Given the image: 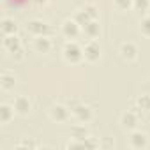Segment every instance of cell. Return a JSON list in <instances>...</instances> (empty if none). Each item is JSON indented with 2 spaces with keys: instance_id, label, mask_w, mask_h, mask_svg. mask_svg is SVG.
<instances>
[{
  "instance_id": "cell-1",
  "label": "cell",
  "mask_w": 150,
  "mask_h": 150,
  "mask_svg": "<svg viewBox=\"0 0 150 150\" xmlns=\"http://www.w3.org/2000/svg\"><path fill=\"white\" fill-rule=\"evenodd\" d=\"M62 57L67 64H80L83 58V48L78 44V42H74V41H67L62 48Z\"/></svg>"
},
{
  "instance_id": "cell-2",
  "label": "cell",
  "mask_w": 150,
  "mask_h": 150,
  "mask_svg": "<svg viewBox=\"0 0 150 150\" xmlns=\"http://www.w3.org/2000/svg\"><path fill=\"white\" fill-rule=\"evenodd\" d=\"M81 25L74 20V18H69V20H65L64 23H62V35L65 37V39H69V41H72V39H76L80 34H81Z\"/></svg>"
},
{
  "instance_id": "cell-3",
  "label": "cell",
  "mask_w": 150,
  "mask_h": 150,
  "mask_svg": "<svg viewBox=\"0 0 150 150\" xmlns=\"http://www.w3.org/2000/svg\"><path fill=\"white\" fill-rule=\"evenodd\" d=\"M71 113H72L74 118H76L78 122H81V124H87V122H90V120L94 118V111H92V108L87 106V104H83V103H78L76 106L71 110Z\"/></svg>"
},
{
  "instance_id": "cell-4",
  "label": "cell",
  "mask_w": 150,
  "mask_h": 150,
  "mask_svg": "<svg viewBox=\"0 0 150 150\" xmlns=\"http://www.w3.org/2000/svg\"><path fill=\"white\" fill-rule=\"evenodd\" d=\"M27 32L32 34L34 37H39V35H48L51 32V27L42 21V20H30L27 23Z\"/></svg>"
},
{
  "instance_id": "cell-5",
  "label": "cell",
  "mask_w": 150,
  "mask_h": 150,
  "mask_svg": "<svg viewBox=\"0 0 150 150\" xmlns=\"http://www.w3.org/2000/svg\"><path fill=\"white\" fill-rule=\"evenodd\" d=\"M50 118L53 120V122H57V124H62V122H65L67 118H69V115H71V110H69V106L67 104H53L51 108H50Z\"/></svg>"
},
{
  "instance_id": "cell-6",
  "label": "cell",
  "mask_w": 150,
  "mask_h": 150,
  "mask_svg": "<svg viewBox=\"0 0 150 150\" xmlns=\"http://www.w3.org/2000/svg\"><path fill=\"white\" fill-rule=\"evenodd\" d=\"M83 58L87 62H90V64H94V62H97L101 58V46L94 39L85 44V48H83Z\"/></svg>"
},
{
  "instance_id": "cell-7",
  "label": "cell",
  "mask_w": 150,
  "mask_h": 150,
  "mask_svg": "<svg viewBox=\"0 0 150 150\" xmlns=\"http://www.w3.org/2000/svg\"><path fill=\"white\" fill-rule=\"evenodd\" d=\"M118 53H120V57H122L125 62H134V60L138 58V46H136L134 42H131V41H125V42L120 44Z\"/></svg>"
},
{
  "instance_id": "cell-8",
  "label": "cell",
  "mask_w": 150,
  "mask_h": 150,
  "mask_svg": "<svg viewBox=\"0 0 150 150\" xmlns=\"http://www.w3.org/2000/svg\"><path fill=\"white\" fill-rule=\"evenodd\" d=\"M2 48L7 51V53H14V51H18L20 48H23V44H21V39L18 37V34H13V35H4V39H2Z\"/></svg>"
},
{
  "instance_id": "cell-9",
  "label": "cell",
  "mask_w": 150,
  "mask_h": 150,
  "mask_svg": "<svg viewBox=\"0 0 150 150\" xmlns=\"http://www.w3.org/2000/svg\"><path fill=\"white\" fill-rule=\"evenodd\" d=\"M13 106H14V110H16L18 115H28L30 110H32V103H30V99H28L27 96H18V97H14Z\"/></svg>"
},
{
  "instance_id": "cell-10",
  "label": "cell",
  "mask_w": 150,
  "mask_h": 150,
  "mask_svg": "<svg viewBox=\"0 0 150 150\" xmlns=\"http://www.w3.org/2000/svg\"><path fill=\"white\" fill-rule=\"evenodd\" d=\"M120 124H122V127L124 129H136V125H138V117H136V113L132 111V110H125L122 115H120Z\"/></svg>"
},
{
  "instance_id": "cell-11",
  "label": "cell",
  "mask_w": 150,
  "mask_h": 150,
  "mask_svg": "<svg viewBox=\"0 0 150 150\" xmlns=\"http://www.w3.org/2000/svg\"><path fill=\"white\" fill-rule=\"evenodd\" d=\"M14 85H16V78H14V74H13V72L4 71L2 74H0V88H2L4 92L13 90Z\"/></svg>"
},
{
  "instance_id": "cell-12",
  "label": "cell",
  "mask_w": 150,
  "mask_h": 150,
  "mask_svg": "<svg viewBox=\"0 0 150 150\" xmlns=\"http://www.w3.org/2000/svg\"><path fill=\"white\" fill-rule=\"evenodd\" d=\"M32 46H34V50L37 53H48L51 50V39L48 35H39V37L34 39V44Z\"/></svg>"
},
{
  "instance_id": "cell-13",
  "label": "cell",
  "mask_w": 150,
  "mask_h": 150,
  "mask_svg": "<svg viewBox=\"0 0 150 150\" xmlns=\"http://www.w3.org/2000/svg\"><path fill=\"white\" fill-rule=\"evenodd\" d=\"M148 145V136L141 131H132L131 132V146L132 148H145Z\"/></svg>"
},
{
  "instance_id": "cell-14",
  "label": "cell",
  "mask_w": 150,
  "mask_h": 150,
  "mask_svg": "<svg viewBox=\"0 0 150 150\" xmlns=\"http://www.w3.org/2000/svg\"><path fill=\"white\" fill-rule=\"evenodd\" d=\"M83 32H85L87 37H90V39H97V37L101 35V23H99L97 20H90V21L83 27Z\"/></svg>"
},
{
  "instance_id": "cell-15",
  "label": "cell",
  "mask_w": 150,
  "mask_h": 150,
  "mask_svg": "<svg viewBox=\"0 0 150 150\" xmlns=\"http://www.w3.org/2000/svg\"><path fill=\"white\" fill-rule=\"evenodd\" d=\"M0 30H2V35L18 34V23H16L13 18H4L2 23H0Z\"/></svg>"
},
{
  "instance_id": "cell-16",
  "label": "cell",
  "mask_w": 150,
  "mask_h": 150,
  "mask_svg": "<svg viewBox=\"0 0 150 150\" xmlns=\"http://www.w3.org/2000/svg\"><path fill=\"white\" fill-rule=\"evenodd\" d=\"M14 113H16L14 106L4 103L2 106H0V122H2V124H9V122L14 118Z\"/></svg>"
},
{
  "instance_id": "cell-17",
  "label": "cell",
  "mask_w": 150,
  "mask_h": 150,
  "mask_svg": "<svg viewBox=\"0 0 150 150\" xmlns=\"http://www.w3.org/2000/svg\"><path fill=\"white\" fill-rule=\"evenodd\" d=\"M90 132H88V129L85 127V124H81V125H72V129H71V136L72 138H76V139H83V138H87Z\"/></svg>"
},
{
  "instance_id": "cell-18",
  "label": "cell",
  "mask_w": 150,
  "mask_h": 150,
  "mask_svg": "<svg viewBox=\"0 0 150 150\" xmlns=\"http://www.w3.org/2000/svg\"><path fill=\"white\" fill-rule=\"evenodd\" d=\"M136 106L143 111H150V94H141L136 97Z\"/></svg>"
},
{
  "instance_id": "cell-19",
  "label": "cell",
  "mask_w": 150,
  "mask_h": 150,
  "mask_svg": "<svg viewBox=\"0 0 150 150\" xmlns=\"http://www.w3.org/2000/svg\"><path fill=\"white\" fill-rule=\"evenodd\" d=\"M113 7L117 11H129L134 9V2L132 0H113Z\"/></svg>"
},
{
  "instance_id": "cell-20",
  "label": "cell",
  "mask_w": 150,
  "mask_h": 150,
  "mask_svg": "<svg viewBox=\"0 0 150 150\" xmlns=\"http://www.w3.org/2000/svg\"><path fill=\"white\" fill-rule=\"evenodd\" d=\"M74 20H76V21L81 25V28H83V27H85L92 18H90V16H88V13L81 7V9H78V11H76V14H74Z\"/></svg>"
},
{
  "instance_id": "cell-21",
  "label": "cell",
  "mask_w": 150,
  "mask_h": 150,
  "mask_svg": "<svg viewBox=\"0 0 150 150\" xmlns=\"http://www.w3.org/2000/svg\"><path fill=\"white\" fill-rule=\"evenodd\" d=\"M139 32L145 37H150V16H143L139 20Z\"/></svg>"
},
{
  "instance_id": "cell-22",
  "label": "cell",
  "mask_w": 150,
  "mask_h": 150,
  "mask_svg": "<svg viewBox=\"0 0 150 150\" xmlns=\"http://www.w3.org/2000/svg\"><path fill=\"white\" fill-rule=\"evenodd\" d=\"M81 146L83 148H97L99 146V139H96L94 136H87V138H83L81 139Z\"/></svg>"
},
{
  "instance_id": "cell-23",
  "label": "cell",
  "mask_w": 150,
  "mask_h": 150,
  "mask_svg": "<svg viewBox=\"0 0 150 150\" xmlns=\"http://www.w3.org/2000/svg\"><path fill=\"white\" fill-rule=\"evenodd\" d=\"M132 2H134V9L139 13H145L150 7V0H132Z\"/></svg>"
},
{
  "instance_id": "cell-24",
  "label": "cell",
  "mask_w": 150,
  "mask_h": 150,
  "mask_svg": "<svg viewBox=\"0 0 150 150\" xmlns=\"http://www.w3.org/2000/svg\"><path fill=\"white\" fill-rule=\"evenodd\" d=\"M37 146V141H34V139H21L18 145H16V148H35Z\"/></svg>"
},
{
  "instance_id": "cell-25",
  "label": "cell",
  "mask_w": 150,
  "mask_h": 150,
  "mask_svg": "<svg viewBox=\"0 0 150 150\" xmlns=\"http://www.w3.org/2000/svg\"><path fill=\"white\" fill-rule=\"evenodd\" d=\"M87 13H88V16L92 18V20H97V16H99V11H97V7L94 6V4H87L85 7H83Z\"/></svg>"
},
{
  "instance_id": "cell-26",
  "label": "cell",
  "mask_w": 150,
  "mask_h": 150,
  "mask_svg": "<svg viewBox=\"0 0 150 150\" xmlns=\"http://www.w3.org/2000/svg\"><path fill=\"white\" fill-rule=\"evenodd\" d=\"M6 2H7L9 6H13V7H23V6L30 4L32 0H6Z\"/></svg>"
},
{
  "instance_id": "cell-27",
  "label": "cell",
  "mask_w": 150,
  "mask_h": 150,
  "mask_svg": "<svg viewBox=\"0 0 150 150\" xmlns=\"http://www.w3.org/2000/svg\"><path fill=\"white\" fill-rule=\"evenodd\" d=\"M11 57L14 58V62H21V60L25 58V50H23V48H20V50H18V51H14Z\"/></svg>"
},
{
  "instance_id": "cell-28",
  "label": "cell",
  "mask_w": 150,
  "mask_h": 150,
  "mask_svg": "<svg viewBox=\"0 0 150 150\" xmlns=\"http://www.w3.org/2000/svg\"><path fill=\"white\" fill-rule=\"evenodd\" d=\"M99 146H101V148H108V146H113V139H110V138H103V139L99 141Z\"/></svg>"
},
{
  "instance_id": "cell-29",
  "label": "cell",
  "mask_w": 150,
  "mask_h": 150,
  "mask_svg": "<svg viewBox=\"0 0 150 150\" xmlns=\"http://www.w3.org/2000/svg\"><path fill=\"white\" fill-rule=\"evenodd\" d=\"M32 2H34L35 6H46V4L50 2V0H32Z\"/></svg>"
}]
</instances>
